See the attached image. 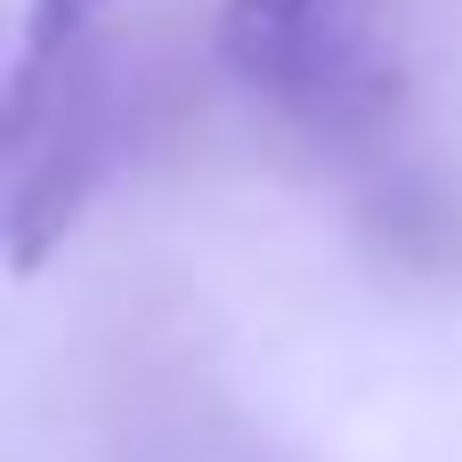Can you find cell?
<instances>
[{
	"label": "cell",
	"instance_id": "6da1fadb",
	"mask_svg": "<svg viewBox=\"0 0 462 462\" xmlns=\"http://www.w3.org/2000/svg\"><path fill=\"white\" fill-rule=\"evenodd\" d=\"M219 65L300 122H341L382 89L374 0H219Z\"/></svg>",
	"mask_w": 462,
	"mask_h": 462
},
{
	"label": "cell",
	"instance_id": "7a4b0ae2",
	"mask_svg": "<svg viewBox=\"0 0 462 462\" xmlns=\"http://www.w3.org/2000/svg\"><path fill=\"white\" fill-rule=\"evenodd\" d=\"M8 268L32 276L65 227L81 219L89 187H97V162H106V138H97V97L73 89L65 106V73H49L24 106H8Z\"/></svg>",
	"mask_w": 462,
	"mask_h": 462
},
{
	"label": "cell",
	"instance_id": "3957f363",
	"mask_svg": "<svg viewBox=\"0 0 462 462\" xmlns=\"http://www.w3.org/2000/svg\"><path fill=\"white\" fill-rule=\"evenodd\" d=\"M114 0H24V24H16V57H8V106H24L49 73L73 65V49L89 41V24L106 16Z\"/></svg>",
	"mask_w": 462,
	"mask_h": 462
}]
</instances>
